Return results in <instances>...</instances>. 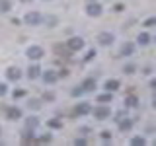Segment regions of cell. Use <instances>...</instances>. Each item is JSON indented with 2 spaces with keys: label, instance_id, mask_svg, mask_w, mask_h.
<instances>
[{
  "label": "cell",
  "instance_id": "836d02e7",
  "mask_svg": "<svg viewBox=\"0 0 156 146\" xmlns=\"http://www.w3.org/2000/svg\"><path fill=\"white\" fill-rule=\"evenodd\" d=\"M23 94H26V92H23V90H18V92H14V97H22Z\"/></svg>",
  "mask_w": 156,
  "mask_h": 146
},
{
  "label": "cell",
  "instance_id": "484cf974",
  "mask_svg": "<svg viewBox=\"0 0 156 146\" xmlns=\"http://www.w3.org/2000/svg\"><path fill=\"white\" fill-rule=\"evenodd\" d=\"M154 23H156V18H148V19L144 22V27H152Z\"/></svg>",
  "mask_w": 156,
  "mask_h": 146
},
{
  "label": "cell",
  "instance_id": "2e32d148",
  "mask_svg": "<svg viewBox=\"0 0 156 146\" xmlns=\"http://www.w3.org/2000/svg\"><path fill=\"white\" fill-rule=\"evenodd\" d=\"M139 43H140V45H148V43H150V35H148V33H140V35H139Z\"/></svg>",
  "mask_w": 156,
  "mask_h": 146
},
{
  "label": "cell",
  "instance_id": "8d00e7d4",
  "mask_svg": "<svg viewBox=\"0 0 156 146\" xmlns=\"http://www.w3.org/2000/svg\"><path fill=\"white\" fill-rule=\"evenodd\" d=\"M0 134H2V130H0Z\"/></svg>",
  "mask_w": 156,
  "mask_h": 146
},
{
  "label": "cell",
  "instance_id": "ffe728a7",
  "mask_svg": "<svg viewBox=\"0 0 156 146\" xmlns=\"http://www.w3.org/2000/svg\"><path fill=\"white\" fill-rule=\"evenodd\" d=\"M26 125H27V129H31V130H33V129H35V127H37V119H35V117H29Z\"/></svg>",
  "mask_w": 156,
  "mask_h": 146
},
{
  "label": "cell",
  "instance_id": "83f0119b",
  "mask_svg": "<svg viewBox=\"0 0 156 146\" xmlns=\"http://www.w3.org/2000/svg\"><path fill=\"white\" fill-rule=\"evenodd\" d=\"M45 22H47V23H51V26H49V27H53V26H55V23H57V18H45Z\"/></svg>",
  "mask_w": 156,
  "mask_h": 146
},
{
  "label": "cell",
  "instance_id": "d590c367",
  "mask_svg": "<svg viewBox=\"0 0 156 146\" xmlns=\"http://www.w3.org/2000/svg\"><path fill=\"white\" fill-rule=\"evenodd\" d=\"M22 2H31V0H22Z\"/></svg>",
  "mask_w": 156,
  "mask_h": 146
},
{
  "label": "cell",
  "instance_id": "3957f363",
  "mask_svg": "<svg viewBox=\"0 0 156 146\" xmlns=\"http://www.w3.org/2000/svg\"><path fill=\"white\" fill-rule=\"evenodd\" d=\"M94 117H96V119H100V121L107 119V117H109V107H104V105L96 107V109H94Z\"/></svg>",
  "mask_w": 156,
  "mask_h": 146
},
{
  "label": "cell",
  "instance_id": "4316f807",
  "mask_svg": "<svg viewBox=\"0 0 156 146\" xmlns=\"http://www.w3.org/2000/svg\"><path fill=\"white\" fill-rule=\"evenodd\" d=\"M101 138H104V140H111V133H109V130H104V133H101Z\"/></svg>",
  "mask_w": 156,
  "mask_h": 146
},
{
  "label": "cell",
  "instance_id": "52a82bcc",
  "mask_svg": "<svg viewBox=\"0 0 156 146\" xmlns=\"http://www.w3.org/2000/svg\"><path fill=\"white\" fill-rule=\"evenodd\" d=\"M43 80H45V84H55V82L58 80V74L53 70H47L45 74H43Z\"/></svg>",
  "mask_w": 156,
  "mask_h": 146
},
{
  "label": "cell",
  "instance_id": "7a4b0ae2",
  "mask_svg": "<svg viewBox=\"0 0 156 146\" xmlns=\"http://www.w3.org/2000/svg\"><path fill=\"white\" fill-rule=\"evenodd\" d=\"M23 22H26L27 26H37V23L41 22V16H39L37 12H29V14H26V18H23Z\"/></svg>",
  "mask_w": 156,
  "mask_h": 146
},
{
  "label": "cell",
  "instance_id": "8fae6325",
  "mask_svg": "<svg viewBox=\"0 0 156 146\" xmlns=\"http://www.w3.org/2000/svg\"><path fill=\"white\" fill-rule=\"evenodd\" d=\"M6 76H8V80H20V70L16 66H12V68H8V72H6Z\"/></svg>",
  "mask_w": 156,
  "mask_h": 146
},
{
  "label": "cell",
  "instance_id": "44dd1931",
  "mask_svg": "<svg viewBox=\"0 0 156 146\" xmlns=\"http://www.w3.org/2000/svg\"><path fill=\"white\" fill-rule=\"evenodd\" d=\"M98 101H101V103H107V101H111V92H107V94L100 96V97H98Z\"/></svg>",
  "mask_w": 156,
  "mask_h": 146
},
{
  "label": "cell",
  "instance_id": "cb8c5ba5",
  "mask_svg": "<svg viewBox=\"0 0 156 146\" xmlns=\"http://www.w3.org/2000/svg\"><path fill=\"white\" fill-rule=\"evenodd\" d=\"M135 70H136L135 64H127V66L123 68V72H125V74H135Z\"/></svg>",
  "mask_w": 156,
  "mask_h": 146
},
{
  "label": "cell",
  "instance_id": "ac0fdd59",
  "mask_svg": "<svg viewBox=\"0 0 156 146\" xmlns=\"http://www.w3.org/2000/svg\"><path fill=\"white\" fill-rule=\"evenodd\" d=\"M131 127H133V123H131V121H127V119H125V121H121V123H119V129L123 130V133H125V130H129Z\"/></svg>",
  "mask_w": 156,
  "mask_h": 146
},
{
  "label": "cell",
  "instance_id": "30bf717a",
  "mask_svg": "<svg viewBox=\"0 0 156 146\" xmlns=\"http://www.w3.org/2000/svg\"><path fill=\"white\" fill-rule=\"evenodd\" d=\"M6 113H8V119L16 121V119H20V117H22V109H18V107H10Z\"/></svg>",
  "mask_w": 156,
  "mask_h": 146
},
{
  "label": "cell",
  "instance_id": "277c9868",
  "mask_svg": "<svg viewBox=\"0 0 156 146\" xmlns=\"http://www.w3.org/2000/svg\"><path fill=\"white\" fill-rule=\"evenodd\" d=\"M27 57H29V58H33V61H39V58L43 57V49H41V47H37V45L29 47V49H27Z\"/></svg>",
  "mask_w": 156,
  "mask_h": 146
},
{
  "label": "cell",
  "instance_id": "8992f818",
  "mask_svg": "<svg viewBox=\"0 0 156 146\" xmlns=\"http://www.w3.org/2000/svg\"><path fill=\"white\" fill-rule=\"evenodd\" d=\"M86 14H88V16H94V18L100 16V14H101V6H100V4H96V2L94 4L90 2V4H88V8H86Z\"/></svg>",
  "mask_w": 156,
  "mask_h": 146
},
{
  "label": "cell",
  "instance_id": "f546056e",
  "mask_svg": "<svg viewBox=\"0 0 156 146\" xmlns=\"http://www.w3.org/2000/svg\"><path fill=\"white\" fill-rule=\"evenodd\" d=\"M74 144H76V146H84V144H86V138H76Z\"/></svg>",
  "mask_w": 156,
  "mask_h": 146
},
{
  "label": "cell",
  "instance_id": "1f68e13d",
  "mask_svg": "<svg viewBox=\"0 0 156 146\" xmlns=\"http://www.w3.org/2000/svg\"><path fill=\"white\" fill-rule=\"evenodd\" d=\"M29 140H33V134L31 133H26V136H23V142H29Z\"/></svg>",
  "mask_w": 156,
  "mask_h": 146
},
{
  "label": "cell",
  "instance_id": "9c48e42d",
  "mask_svg": "<svg viewBox=\"0 0 156 146\" xmlns=\"http://www.w3.org/2000/svg\"><path fill=\"white\" fill-rule=\"evenodd\" d=\"M90 111H92L90 103H80V105H76L74 113H76V115H86V113H90Z\"/></svg>",
  "mask_w": 156,
  "mask_h": 146
},
{
  "label": "cell",
  "instance_id": "e0dca14e",
  "mask_svg": "<svg viewBox=\"0 0 156 146\" xmlns=\"http://www.w3.org/2000/svg\"><path fill=\"white\" fill-rule=\"evenodd\" d=\"M47 125L51 127V129H62V121H58V119H51Z\"/></svg>",
  "mask_w": 156,
  "mask_h": 146
},
{
  "label": "cell",
  "instance_id": "5b68a950",
  "mask_svg": "<svg viewBox=\"0 0 156 146\" xmlns=\"http://www.w3.org/2000/svg\"><path fill=\"white\" fill-rule=\"evenodd\" d=\"M98 41H100V45L107 47V45H111V43H113V35H111V33H107V31H104V33H100V35H98Z\"/></svg>",
  "mask_w": 156,
  "mask_h": 146
},
{
  "label": "cell",
  "instance_id": "9a60e30c",
  "mask_svg": "<svg viewBox=\"0 0 156 146\" xmlns=\"http://www.w3.org/2000/svg\"><path fill=\"white\" fill-rule=\"evenodd\" d=\"M10 8H12L10 0H0V12H10Z\"/></svg>",
  "mask_w": 156,
  "mask_h": 146
},
{
  "label": "cell",
  "instance_id": "74e56055",
  "mask_svg": "<svg viewBox=\"0 0 156 146\" xmlns=\"http://www.w3.org/2000/svg\"><path fill=\"white\" fill-rule=\"evenodd\" d=\"M90 2H92V0H90Z\"/></svg>",
  "mask_w": 156,
  "mask_h": 146
},
{
  "label": "cell",
  "instance_id": "d4e9b609",
  "mask_svg": "<svg viewBox=\"0 0 156 146\" xmlns=\"http://www.w3.org/2000/svg\"><path fill=\"white\" fill-rule=\"evenodd\" d=\"M43 99L53 101V99H55V94H53V92H45V94H43Z\"/></svg>",
  "mask_w": 156,
  "mask_h": 146
},
{
  "label": "cell",
  "instance_id": "f1b7e54d",
  "mask_svg": "<svg viewBox=\"0 0 156 146\" xmlns=\"http://www.w3.org/2000/svg\"><path fill=\"white\" fill-rule=\"evenodd\" d=\"M39 142H51V134H45V136H41V138H39Z\"/></svg>",
  "mask_w": 156,
  "mask_h": 146
},
{
  "label": "cell",
  "instance_id": "d6986e66",
  "mask_svg": "<svg viewBox=\"0 0 156 146\" xmlns=\"http://www.w3.org/2000/svg\"><path fill=\"white\" fill-rule=\"evenodd\" d=\"M131 144H133V146H144V144H146V140H144V138H140V136H135V138L131 140Z\"/></svg>",
  "mask_w": 156,
  "mask_h": 146
},
{
  "label": "cell",
  "instance_id": "603a6c76",
  "mask_svg": "<svg viewBox=\"0 0 156 146\" xmlns=\"http://www.w3.org/2000/svg\"><path fill=\"white\" fill-rule=\"evenodd\" d=\"M29 107H31V109H41V101H39V99H31V101H29Z\"/></svg>",
  "mask_w": 156,
  "mask_h": 146
},
{
  "label": "cell",
  "instance_id": "4dcf8cb0",
  "mask_svg": "<svg viewBox=\"0 0 156 146\" xmlns=\"http://www.w3.org/2000/svg\"><path fill=\"white\" fill-rule=\"evenodd\" d=\"M82 92H84V90H82V88L78 86V88H74V90H72V96H80Z\"/></svg>",
  "mask_w": 156,
  "mask_h": 146
},
{
  "label": "cell",
  "instance_id": "4fadbf2b",
  "mask_svg": "<svg viewBox=\"0 0 156 146\" xmlns=\"http://www.w3.org/2000/svg\"><path fill=\"white\" fill-rule=\"evenodd\" d=\"M133 51H135V47L131 45V43H125V45L121 47V55H123V57H129V55H133Z\"/></svg>",
  "mask_w": 156,
  "mask_h": 146
},
{
  "label": "cell",
  "instance_id": "e575fe53",
  "mask_svg": "<svg viewBox=\"0 0 156 146\" xmlns=\"http://www.w3.org/2000/svg\"><path fill=\"white\" fill-rule=\"evenodd\" d=\"M4 94H6V86L0 84V96H4Z\"/></svg>",
  "mask_w": 156,
  "mask_h": 146
},
{
  "label": "cell",
  "instance_id": "7c38bea8",
  "mask_svg": "<svg viewBox=\"0 0 156 146\" xmlns=\"http://www.w3.org/2000/svg\"><path fill=\"white\" fill-rule=\"evenodd\" d=\"M105 90H107V92L119 90V80H107V82H105Z\"/></svg>",
  "mask_w": 156,
  "mask_h": 146
},
{
  "label": "cell",
  "instance_id": "ba28073f",
  "mask_svg": "<svg viewBox=\"0 0 156 146\" xmlns=\"http://www.w3.org/2000/svg\"><path fill=\"white\" fill-rule=\"evenodd\" d=\"M82 90H84V92H92V90H94V88H96V80H94V78H86V80L84 82H82Z\"/></svg>",
  "mask_w": 156,
  "mask_h": 146
},
{
  "label": "cell",
  "instance_id": "7402d4cb",
  "mask_svg": "<svg viewBox=\"0 0 156 146\" xmlns=\"http://www.w3.org/2000/svg\"><path fill=\"white\" fill-rule=\"evenodd\" d=\"M125 103H127V107H135V105H136V97H135V96L127 97V99H125Z\"/></svg>",
  "mask_w": 156,
  "mask_h": 146
},
{
  "label": "cell",
  "instance_id": "5bb4252c",
  "mask_svg": "<svg viewBox=\"0 0 156 146\" xmlns=\"http://www.w3.org/2000/svg\"><path fill=\"white\" fill-rule=\"evenodd\" d=\"M39 66H29V70H27V76H29V80H35V78L39 76Z\"/></svg>",
  "mask_w": 156,
  "mask_h": 146
},
{
  "label": "cell",
  "instance_id": "6da1fadb",
  "mask_svg": "<svg viewBox=\"0 0 156 146\" xmlns=\"http://www.w3.org/2000/svg\"><path fill=\"white\" fill-rule=\"evenodd\" d=\"M66 47H68V51H80V49L84 47V41H82L80 37H72V39H68Z\"/></svg>",
  "mask_w": 156,
  "mask_h": 146
},
{
  "label": "cell",
  "instance_id": "d6a6232c",
  "mask_svg": "<svg viewBox=\"0 0 156 146\" xmlns=\"http://www.w3.org/2000/svg\"><path fill=\"white\" fill-rule=\"evenodd\" d=\"M96 57V51H90V53H88V55H86V61H92V58H94Z\"/></svg>",
  "mask_w": 156,
  "mask_h": 146
}]
</instances>
